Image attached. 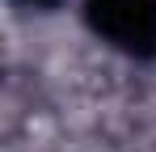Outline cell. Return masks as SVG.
Returning <instances> with one entry per match:
<instances>
[{
    "label": "cell",
    "instance_id": "1",
    "mask_svg": "<svg viewBox=\"0 0 156 152\" xmlns=\"http://www.w3.org/2000/svg\"><path fill=\"white\" fill-rule=\"evenodd\" d=\"M93 21L118 47H148L156 38V0H93Z\"/></svg>",
    "mask_w": 156,
    "mask_h": 152
}]
</instances>
